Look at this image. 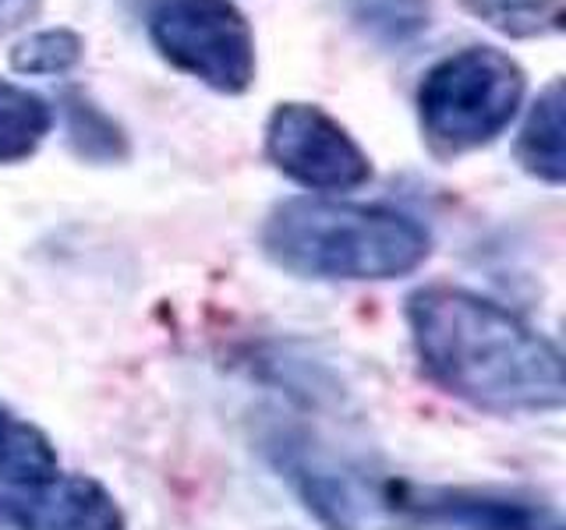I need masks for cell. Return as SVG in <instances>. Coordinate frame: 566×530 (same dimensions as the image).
Here are the masks:
<instances>
[{"label": "cell", "instance_id": "obj_1", "mask_svg": "<svg viewBox=\"0 0 566 530\" xmlns=\"http://www.w3.org/2000/svg\"><path fill=\"white\" fill-rule=\"evenodd\" d=\"M407 326L424 371L453 396L495 414L559 411L563 358L517 315L457 287L407 297Z\"/></svg>", "mask_w": 566, "mask_h": 530}, {"label": "cell", "instance_id": "obj_2", "mask_svg": "<svg viewBox=\"0 0 566 530\" xmlns=\"http://www.w3.org/2000/svg\"><path fill=\"white\" fill-rule=\"evenodd\" d=\"M262 247L280 269L315 279H394L429 258V230L407 212L291 199L270 212Z\"/></svg>", "mask_w": 566, "mask_h": 530}, {"label": "cell", "instance_id": "obj_3", "mask_svg": "<svg viewBox=\"0 0 566 530\" xmlns=\"http://www.w3.org/2000/svg\"><path fill=\"white\" fill-rule=\"evenodd\" d=\"M524 99V71L492 46L442 57L418 85V117L429 146L460 156L495 141Z\"/></svg>", "mask_w": 566, "mask_h": 530}, {"label": "cell", "instance_id": "obj_4", "mask_svg": "<svg viewBox=\"0 0 566 530\" xmlns=\"http://www.w3.org/2000/svg\"><path fill=\"white\" fill-rule=\"evenodd\" d=\"M159 57L227 96L255 82V35L234 0H159L149 18Z\"/></svg>", "mask_w": 566, "mask_h": 530}, {"label": "cell", "instance_id": "obj_5", "mask_svg": "<svg viewBox=\"0 0 566 530\" xmlns=\"http://www.w3.org/2000/svg\"><path fill=\"white\" fill-rule=\"evenodd\" d=\"M265 156L294 184L312 191H350L371 181L365 149L326 110L280 103L265 124Z\"/></svg>", "mask_w": 566, "mask_h": 530}, {"label": "cell", "instance_id": "obj_6", "mask_svg": "<svg viewBox=\"0 0 566 530\" xmlns=\"http://www.w3.org/2000/svg\"><path fill=\"white\" fill-rule=\"evenodd\" d=\"M382 506L407 530H563L556 506L510 491L386 485Z\"/></svg>", "mask_w": 566, "mask_h": 530}, {"label": "cell", "instance_id": "obj_7", "mask_svg": "<svg viewBox=\"0 0 566 530\" xmlns=\"http://www.w3.org/2000/svg\"><path fill=\"white\" fill-rule=\"evenodd\" d=\"M0 530H124V512L93 477L53 474L40 485L0 488Z\"/></svg>", "mask_w": 566, "mask_h": 530}, {"label": "cell", "instance_id": "obj_8", "mask_svg": "<svg viewBox=\"0 0 566 530\" xmlns=\"http://www.w3.org/2000/svg\"><path fill=\"white\" fill-rule=\"evenodd\" d=\"M521 167L545 184H563L566 177V149H563V85L548 82L535 99L517 138Z\"/></svg>", "mask_w": 566, "mask_h": 530}, {"label": "cell", "instance_id": "obj_9", "mask_svg": "<svg viewBox=\"0 0 566 530\" xmlns=\"http://www.w3.org/2000/svg\"><path fill=\"white\" fill-rule=\"evenodd\" d=\"M57 474V449L50 438L0 403V481L4 488L40 485Z\"/></svg>", "mask_w": 566, "mask_h": 530}, {"label": "cell", "instance_id": "obj_10", "mask_svg": "<svg viewBox=\"0 0 566 530\" xmlns=\"http://www.w3.org/2000/svg\"><path fill=\"white\" fill-rule=\"evenodd\" d=\"M53 128V114L43 96L0 78V163L29 159Z\"/></svg>", "mask_w": 566, "mask_h": 530}, {"label": "cell", "instance_id": "obj_11", "mask_svg": "<svg viewBox=\"0 0 566 530\" xmlns=\"http://www.w3.org/2000/svg\"><path fill=\"white\" fill-rule=\"evenodd\" d=\"M354 25L386 46L411 43L432 22L429 0H347Z\"/></svg>", "mask_w": 566, "mask_h": 530}, {"label": "cell", "instance_id": "obj_12", "mask_svg": "<svg viewBox=\"0 0 566 530\" xmlns=\"http://www.w3.org/2000/svg\"><path fill=\"white\" fill-rule=\"evenodd\" d=\"M64 103H67V135L78 156L96 159V163H114V159L128 156V141H124L120 128L103 110H96L93 103L75 93Z\"/></svg>", "mask_w": 566, "mask_h": 530}, {"label": "cell", "instance_id": "obj_13", "mask_svg": "<svg viewBox=\"0 0 566 530\" xmlns=\"http://www.w3.org/2000/svg\"><path fill=\"white\" fill-rule=\"evenodd\" d=\"M485 25L506 35H542L559 29V0H460Z\"/></svg>", "mask_w": 566, "mask_h": 530}, {"label": "cell", "instance_id": "obj_14", "mask_svg": "<svg viewBox=\"0 0 566 530\" xmlns=\"http://www.w3.org/2000/svg\"><path fill=\"white\" fill-rule=\"evenodd\" d=\"M82 35L67 29L32 32L11 50V67L18 75H64L82 61Z\"/></svg>", "mask_w": 566, "mask_h": 530}, {"label": "cell", "instance_id": "obj_15", "mask_svg": "<svg viewBox=\"0 0 566 530\" xmlns=\"http://www.w3.org/2000/svg\"><path fill=\"white\" fill-rule=\"evenodd\" d=\"M40 11V0H0V35L25 25Z\"/></svg>", "mask_w": 566, "mask_h": 530}]
</instances>
